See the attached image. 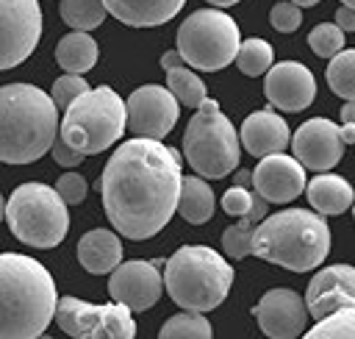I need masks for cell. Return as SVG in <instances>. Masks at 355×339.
Masks as SVG:
<instances>
[{
	"instance_id": "9a60e30c",
	"label": "cell",
	"mask_w": 355,
	"mask_h": 339,
	"mask_svg": "<svg viewBox=\"0 0 355 339\" xmlns=\"http://www.w3.org/2000/svg\"><path fill=\"white\" fill-rule=\"evenodd\" d=\"M252 317L258 320V328L272 339H291L305 333L308 322V306L305 297H300L294 289H269L252 308Z\"/></svg>"
},
{
	"instance_id": "d4e9b609",
	"label": "cell",
	"mask_w": 355,
	"mask_h": 339,
	"mask_svg": "<svg viewBox=\"0 0 355 339\" xmlns=\"http://www.w3.org/2000/svg\"><path fill=\"white\" fill-rule=\"evenodd\" d=\"M166 89L186 108H200L202 100L208 97V89H205L202 78L191 67H186V64H178V67H169L166 69Z\"/></svg>"
},
{
	"instance_id": "484cf974",
	"label": "cell",
	"mask_w": 355,
	"mask_h": 339,
	"mask_svg": "<svg viewBox=\"0 0 355 339\" xmlns=\"http://www.w3.org/2000/svg\"><path fill=\"white\" fill-rule=\"evenodd\" d=\"M308 339H355V306H341L305 331Z\"/></svg>"
},
{
	"instance_id": "60d3db41",
	"label": "cell",
	"mask_w": 355,
	"mask_h": 339,
	"mask_svg": "<svg viewBox=\"0 0 355 339\" xmlns=\"http://www.w3.org/2000/svg\"><path fill=\"white\" fill-rule=\"evenodd\" d=\"M341 119H344V122H355V100H344V106H341Z\"/></svg>"
},
{
	"instance_id": "8992f818",
	"label": "cell",
	"mask_w": 355,
	"mask_h": 339,
	"mask_svg": "<svg viewBox=\"0 0 355 339\" xmlns=\"http://www.w3.org/2000/svg\"><path fill=\"white\" fill-rule=\"evenodd\" d=\"M125 128H128V108L125 100L111 86L80 92L64 108V119L58 125L61 139L86 156L108 150L114 142L122 139Z\"/></svg>"
},
{
	"instance_id": "30bf717a",
	"label": "cell",
	"mask_w": 355,
	"mask_h": 339,
	"mask_svg": "<svg viewBox=\"0 0 355 339\" xmlns=\"http://www.w3.org/2000/svg\"><path fill=\"white\" fill-rule=\"evenodd\" d=\"M55 322L64 333L75 339H130L136 336V322L125 303L94 306L80 297L64 295L55 306Z\"/></svg>"
},
{
	"instance_id": "3957f363",
	"label": "cell",
	"mask_w": 355,
	"mask_h": 339,
	"mask_svg": "<svg viewBox=\"0 0 355 339\" xmlns=\"http://www.w3.org/2000/svg\"><path fill=\"white\" fill-rule=\"evenodd\" d=\"M58 133V106L33 83L0 86V161L31 164L42 158Z\"/></svg>"
},
{
	"instance_id": "f546056e",
	"label": "cell",
	"mask_w": 355,
	"mask_h": 339,
	"mask_svg": "<svg viewBox=\"0 0 355 339\" xmlns=\"http://www.w3.org/2000/svg\"><path fill=\"white\" fill-rule=\"evenodd\" d=\"M272 58H275V50L266 39H244L236 53V67L244 75L255 78V75H266V69L272 67Z\"/></svg>"
},
{
	"instance_id": "f35d334b",
	"label": "cell",
	"mask_w": 355,
	"mask_h": 339,
	"mask_svg": "<svg viewBox=\"0 0 355 339\" xmlns=\"http://www.w3.org/2000/svg\"><path fill=\"white\" fill-rule=\"evenodd\" d=\"M178 64H186V61H183V56H180L178 50H166V53L161 56V67H164V69H169V67H178Z\"/></svg>"
},
{
	"instance_id": "7dc6e473",
	"label": "cell",
	"mask_w": 355,
	"mask_h": 339,
	"mask_svg": "<svg viewBox=\"0 0 355 339\" xmlns=\"http://www.w3.org/2000/svg\"><path fill=\"white\" fill-rule=\"evenodd\" d=\"M352 214H355V203H352Z\"/></svg>"
},
{
	"instance_id": "f1b7e54d",
	"label": "cell",
	"mask_w": 355,
	"mask_h": 339,
	"mask_svg": "<svg viewBox=\"0 0 355 339\" xmlns=\"http://www.w3.org/2000/svg\"><path fill=\"white\" fill-rule=\"evenodd\" d=\"M327 86L344 100H355V50H338L327 64Z\"/></svg>"
},
{
	"instance_id": "ab89813d",
	"label": "cell",
	"mask_w": 355,
	"mask_h": 339,
	"mask_svg": "<svg viewBox=\"0 0 355 339\" xmlns=\"http://www.w3.org/2000/svg\"><path fill=\"white\" fill-rule=\"evenodd\" d=\"M338 131H341V139H344V144H352V147H355V122H344Z\"/></svg>"
},
{
	"instance_id": "603a6c76",
	"label": "cell",
	"mask_w": 355,
	"mask_h": 339,
	"mask_svg": "<svg viewBox=\"0 0 355 339\" xmlns=\"http://www.w3.org/2000/svg\"><path fill=\"white\" fill-rule=\"evenodd\" d=\"M97 42L89 36V31H72L67 36L58 39L55 44V61L64 72H72V75H83L89 72L94 64H97Z\"/></svg>"
},
{
	"instance_id": "f6af8a7d",
	"label": "cell",
	"mask_w": 355,
	"mask_h": 339,
	"mask_svg": "<svg viewBox=\"0 0 355 339\" xmlns=\"http://www.w3.org/2000/svg\"><path fill=\"white\" fill-rule=\"evenodd\" d=\"M3 217H6V200H3V195H0V222H3Z\"/></svg>"
},
{
	"instance_id": "1f68e13d",
	"label": "cell",
	"mask_w": 355,
	"mask_h": 339,
	"mask_svg": "<svg viewBox=\"0 0 355 339\" xmlns=\"http://www.w3.org/2000/svg\"><path fill=\"white\" fill-rule=\"evenodd\" d=\"M308 47L319 58H333L338 50H344V31L336 22H319L308 33Z\"/></svg>"
},
{
	"instance_id": "836d02e7",
	"label": "cell",
	"mask_w": 355,
	"mask_h": 339,
	"mask_svg": "<svg viewBox=\"0 0 355 339\" xmlns=\"http://www.w3.org/2000/svg\"><path fill=\"white\" fill-rule=\"evenodd\" d=\"M269 22H272V28L280 31V33H294V31L302 25V11H300L297 3L283 0V3H275V6H272Z\"/></svg>"
},
{
	"instance_id": "2e32d148",
	"label": "cell",
	"mask_w": 355,
	"mask_h": 339,
	"mask_svg": "<svg viewBox=\"0 0 355 339\" xmlns=\"http://www.w3.org/2000/svg\"><path fill=\"white\" fill-rule=\"evenodd\" d=\"M263 94L280 111H302L316 97V78L300 61H280L266 69Z\"/></svg>"
},
{
	"instance_id": "ffe728a7",
	"label": "cell",
	"mask_w": 355,
	"mask_h": 339,
	"mask_svg": "<svg viewBox=\"0 0 355 339\" xmlns=\"http://www.w3.org/2000/svg\"><path fill=\"white\" fill-rule=\"evenodd\" d=\"M186 0H103L105 11L130 28H155L169 22Z\"/></svg>"
},
{
	"instance_id": "4fadbf2b",
	"label": "cell",
	"mask_w": 355,
	"mask_h": 339,
	"mask_svg": "<svg viewBox=\"0 0 355 339\" xmlns=\"http://www.w3.org/2000/svg\"><path fill=\"white\" fill-rule=\"evenodd\" d=\"M161 261H119L108 278V295L116 303H125L130 311H147L158 303L164 289V275L158 272Z\"/></svg>"
},
{
	"instance_id": "7c38bea8",
	"label": "cell",
	"mask_w": 355,
	"mask_h": 339,
	"mask_svg": "<svg viewBox=\"0 0 355 339\" xmlns=\"http://www.w3.org/2000/svg\"><path fill=\"white\" fill-rule=\"evenodd\" d=\"M125 108H128V128L136 136H147V139H164L180 117L178 97L158 83L133 89Z\"/></svg>"
},
{
	"instance_id": "d590c367",
	"label": "cell",
	"mask_w": 355,
	"mask_h": 339,
	"mask_svg": "<svg viewBox=\"0 0 355 339\" xmlns=\"http://www.w3.org/2000/svg\"><path fill=\"white\" fill-rule=\"evenodd\" d=\"M55 189H58V195L64 197L67 206H78V203H83V197H86V192H89V183H86V178L78 175V172H64V175L58 178Z\"/></svg>"
},
{
	"instance_id": "e575fe53",
	"label": "cell",
	"mask_w": 355,
	"mask_h": 339,
	"mask_svg": "<svg viewBox=\"0 0 355 339\" xmlns=\"http://www.w3.org/2000/svg\"><path fill=\"white\" fill-rule=\"evenodd\" d=\"M252 189H247V186H230L225 195H222V211L225 214H230V217H244V214H250V208H252Z\"/></svg>"
},
{
	"instance_id": "cb8c5ba5",
	"label": "cell",
	"mask_w": 355,
	"mask_h": 339,
	"mask_svg": "<svg viewBox=\"0 0 355 339\" xmlns=\"http://www.w3.org/2000/svg\"><path fill=\"white\" fill-rule=\"evenodd\" d=\"M216 208V197L214 189L205 183L202 175H189L180 181V197H178V214L191 222V225H202L214 217Z\"/></svg>"
},
{
	"instance_id": "e0dca14e",
	"label": "cell",
	"mask_w": 355,
	"mask_h": 339,
	"mask_svg": "<svg viewBox=\"0 0 355 339\" xmlns=\"http://www.w3.org/2000/svg\"><path fill=\"white\" fill-rule=\"evenodd\" d=\"M305 167L286 153H269L252 170V189L269 203H291L305 192Z\"/></svg>"
},
{
	"instance_id": "7402d4cb",
	"label": "cell",
	"mask_w": 355,
	"mask_h": 339,
	"mask_svg": "<svg viewBox=\"0 0 355 339\" xmlns=\"http://www.w3.org/2000/svg\"><path fill=\"white\" fill-rule=\"evenodd\" d=\"M305 195H308L311 208L319 211V214H324V217L344 214L355 203V192H352L349 181L341 178V175H333L330 170L327 172H319L313 181H308L305 183Z\"/></svg>"
},
{
	"instance_id": "7bdbcfd3",
	"label": "cell",
	"mask_w": 355,
	"mask_h": 339,
	"mask_svg": "<svg viewBox=\"0 0 355 339\" xmlns=\"http://www.w3.org/2000/svg\"><path fill=\"white\" fill-rule=\"evenodd\" d=\"M205 3H211V6H216V8H227V6H236L239 0H205Z\"/></svg>"
},
{
	"instance_id": "8d00e7d4",
	"label": "cell",
	"mask_w": 355,
	"mask_h": 339,
	"mask_svg": "<svg viewBox=\"0 0 355 339\" xmlns=\"http://www.w3.org/2000/svg\"><path fill=\"white\" fill-rule=\"evenodd\" d=\"M50 153H53V158H55V164L58 167H78V164H83V158H86V153H80V150H75V147H69L64 139H55L53 142V147H50Z\"/></svg>"
},
{
	"instance_id": "d6a6232c",
	"label": "cell",
	"mask_w": 355,
	"mask_h": 339,
	"mask_svg": "<svg viewBox=\"0 0 355 339\" xmlns=\"http://www.w3.org/2000/svg\"><path fill=\"white\" fill-rule=\"evenodd\" d=\"M89 89V83L83 81V75H72V72H67V75H61V78H55V83H53V89H50V97H53V103L58 106V108H67L80 92H86Z\"/></svg>"
},
{
	"instance_id": "6da1fadb",
	"label": "cell",
	"mask_w": 355,
	"mask_h": 339,
	"mask_svg": "<svg viewBox=\"0 0 355 339\" xmlns=\"http://www.w3.org/2000/svg\"><path fill=\"white\" fill-rule=\"evenodd\" d=\"M180 181L178 150L161 139L133 136L111 153L97 189L114 231L141 242L155 236L178 211Z\"/></svg>"
},
{
	"instance_id": "ba28073f",
	"label": "cell",
	"mask_w": 355,
	"mask_h": 339,
	"mask_svg": "<svg viewBox=\"0 0 355 339\" xmlns=\"http://www.w3.org/2000/svg\"><path fill=\"white\" fill-rule=\"evenodd\" d=\"M183 156L202 178H225L239 167L241 139L219 103L205 97L183 131Z\"/></svg>"
},
{
	"instance_id": "ac0fdd59",
	"label": "cell",
	"mask_w": 355,
	"mask_h": 339,
	"mask_svg": "<svg viewBox=\"0 0 355 339\" xmlns=\"http://www.w3.org/2000/svg\"><path fill=\"white\" fill-rule=\"evenodd\" d=\"M305 306L313 320H322L341 306H355V267L330 264L319 270L305 289Z\"/></svg>"
},
{
	"instance_id": "5b68a950",
	"label": "cell",
	"mask_w": 355,
	"mask_h": 339,
	"mask_svg": "<svg viewBox=\"0 0 355 339\" xmlns=\"http://www.w3.org/2000/svg\"><path fill=\"white\" fill-rule=\"evenodd\" d=\"M233 286V267L222 253L205 245H183L164 264V289L189 311L222 306Z\"/></svg>"
},
{
	"instance_id": "277c9868",
	"label": "cell",
	"mask_w": 355,
	"mask_h": 339,
	"mask_svg": "<svg viewBox=\"0 0 355 339\" xmlns=\"http://www.w3.org/2000/svg\"><path fill=\"white\" fill-rule=\"evenodd\" d=\"M250 253L291 272L316 270L330 253V228L324 214L311 208H283L272 217L266 214L255 225Z\"/></svg>"
},
{
	"instance_id": "b9f144b4",
	"label": "cell",
	"mask_w": 355,
	"mask_h": 339,
	"mask_svg": "<svg viewBox=\"0 0 355 339\" xmlns=\"http://www.w3.org/2000/svg\"><path fill=\"white\" fill-rule=\"evenodd\" d=\"M236 186H252V172L239 170V172H236Z\"/></svg>"
},
{
	"instance_id": "4dcf8cb0",
	"label": "cell",
	"mask_w": 355,
	"mask_h": 339,
	"mask_svg": "<svg viewBox=\"0 0 355 339\" xmlns=\"http://www.w3.org/2000/svg\"><path fill=\"white\" fill-rule=\"evenodd\" d=\"M255 220H250L247 214L239 217L236 225L225 228L222 233V250L230 256V258H244L250 256V245H252V233H255Z\"/></svg>"
},
{
	"instance_id": "74e56055",
	"label": "cell",
	"mask_w": 355,
	"mask_h": 339,
	"mask_svg": "<svg viewBox=\"0 0 355 339\" xmlns=\"http://www.w3.org/2000/svg\"><path fill=\"white\" fill-rule=\"evenodd\" d=\"M336 25L341 31H355V8H349V6L336 8Z\"/></svg>"
},
{
	"instance_id": "d6986e66",
	"label": "cell",
	"mask_w": 355,
	"mask_h": 339,
	"mask_svg": "<svg viewBox=\"0 0 355 339\" xmlns=\"http://www.w3.org/2000/svg\"><path fill=\"white\" fill-rule=\"evenodd\" d=\"M239 139L250 156L263 158L269 153H283L291 144V131L280 114H275L272 108H261L241 122Z\"/></svg>"
},
{
	"instance_id": "52a82bcc",
	"label": "cell",
	"mask_w": 355,
	"mask_h": 339,
	"mask_svg": "<svg viewBox=\"0 0 355 339\" xmlns=\"http://www.w3.org/2000/svg\"><path fill=\"white\" fill-rule=\"evenodd\" d=\"M6 222L28 247H55L69 231V211L55 186L28 181L6 200Z\"/></svg>"
},
{
	"instance_id": "44dd1931",
	"label": "cell",
	"mask_w": 355,
	"mask_h": 339,
	"mask_svg": "<svg viewBox=\"0 0 355 339\" xmlns=\"http://www.w3.org/2000/svg\"><path fill=\"white\" fill-rule=\"evenodd\" d=\"M78 261L92 275H105L122 261V242L114 231L94 228L86 231L78 242Z\"/></svg>"
},
{
	"instance_id": "5bb4252c",
	"label": "cell",
	"mask_w": 355,
	"mask_h": 339,
	"mask_svg": "<svg viewBox=\"0 0 355 339\" xmlns=\"http://www.w3.org/2000/svg\"><path fill=\"white\" fill-rule=\"evenodd\" d=\"M291 150H294V158L305 170L327 172V170H333L341 161V156H344V139H341V131H338V125L333 119L313 117V119H305L294 131Z\"/></svg>"
},
{
	"instance_id": "83f0119b",
	"label": "cell",
	"mask_w": 355,
	"mask_h": 339,
	"mask_svg": "<svg viewBox=\"0 0 355 339\" xmlns=\"http://www.w3.org/2000/svg\"><path fill=\"white\" fill-rule=\"evenodd\" d=\"M105 14L103 0H61V19L72 31H94Z\"/></svg>"
},
{
	"instance_id": "7a4b0ae2",
	"label": "cell",
	"mask_w": 355,
	"mask_h": 339,
	"mask_svg": "<svg viewBox=\"0 0 355 339\" xmlns=\"http://www.w3.org/2000/svg\"><path fill=\"white\" fill-rule=\"evenodd\" d=\"M58 292L42 261L0 253V339H33L55 320Z\"/></svg>"
},
{
	"instance_id": "9c48e42d",
	"label": "cell",
	"mask_w": 355,
	"mask_h": 339,
	"mask_svg": "<svg viewBox=\"0 0 355 339\" xmlns=\"http://www.w3.org/2000/svg\"><path fill=\"white\" fill-rule=\"evenodd\" d=\"M239 44L241 33L236 19L219 8L191 11L178 28V53L191 69H225L230 61H236Z\"/></svg>"
},
{
	"instance_id": "8fae6325",
	"label": "cell",
	"mask_w": 355,
	"mask_h": 339,
	"mask_svg": "<svg viewBox=\"0 0 355 339\" xmlns=\"http://www.w3.org/2000/svg\"><path fill=\"white\" fill-rule=\"evenodd\" d=\"M42 39L39 0H0V72L22 64Z\"/></svg>"
},
{
	"instance_id": "bcb514c9",
	"label": "cell",
	"mask_w": 355,
	"mask_h": 339,
	"mask_svg": "<svg viewBox=\"0 0 355 339\" xmlns=\"http://www.w3.org/2000/svg\"><path fill=\"white\" fill-rule=\"evenodd\" d=\"M344 6H349V8H355V0H341Z\"/></svg>"
},
{
	"instance_id": "4316f807",
	"label": "cell",
	"mask_w": 355,
	"mask_h": 339,
	"mask_svg": "<svg viewBox=\"0 0 355 339\" xmlns=\"http://www.w3.org/2000/svg\"><path fill=\"white\" fill-rule=\"evenodd\" d=\"M214 331H211V322L205 320V311H189L183 308L180 314L169 317L164 325H161V339H208Z\"/></svg>"
},
{
	"instance_id": "ee69618b",
	"label": "cell",
	"mask_w": 355,
	"mask_h": 339,
	"mask_svg": "<svg viewBox=\"0 0 355 339\" xmlns=\"http://www.w3.org/2000/svg\"><path fill=\"white\" fill-rule=\"evenodd\" d=\"M291 3H297V6H316L319 0H291Z\"/></svg>"
}]
</instances>
